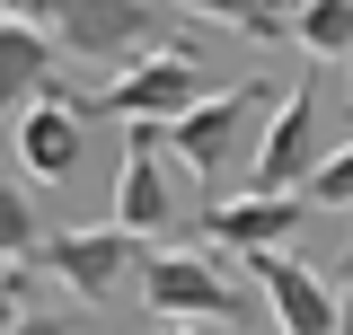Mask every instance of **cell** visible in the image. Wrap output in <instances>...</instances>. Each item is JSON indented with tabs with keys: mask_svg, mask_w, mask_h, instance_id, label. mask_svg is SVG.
Listing matches in <instances>:
<instances>
[{
	"mask_svg": "<svg viewBox=\"0 0 353 335\" xmlns=\"http://www.w3.org/2000/svg\"><path fill=\"white\" fill-rule=\"evenodd\" d=\"M283 97H274V80H239V88H212L203 106H185L168 124V150L212 194H248V168H256V141H265V115H274Z\"/></svg>",
	"mask_w": 353,
	"mask_h": 335,
	"instance_id": "1",
	"label": "cell"
},
{
	"mask_svg": "<svg viewBox=\"0 0 353 335\" xmlns=\"http://www.w3.org/2000/svg\"><path fill=\"white\" fill-rule=\"evenodd\" d=\"M44 36L71 62H141L168 44V27H159V0H53Z\"/></svg>",
	"mask_w": 353,
	"mask_h": 335,
	"instance_id": "2",
	"label": "cell"
},
{
	"mask_svg": "<svg viewBox=\"0 0 353 335\" xmlns=\"http://www.w3.org/2000/svg\"><path fill=\"white\" fill-rule=\"evenodd\" d=\"M212 97V80H203V62L194 53H141V62H124L115 80L88 97V115H124V124H176L185 106H203Z\"/></svg>",
	"mask_w": 353,
	"mask_h": 335,
	"instance_id": "3",
	"label": "cell"
},
{
	"mask_svg": "<svg viewBox=\"0 0 353 335\" xmlns=\"http://www.w3.org/2000/svg\"><path fill=\"white\" fill-rule=\"evenodd\" d=\"M141 292L159 318H239V283L221 274V247H159L141 256Z\"/></svg>",
	"mask_w": 353,
	"mask_h": 335,
	"instance_id": "4",
	"label": "cell"
},
{
	"mask_svg": "<svg viewBox=\"0 0 353 335\" xmlns=\"http://www.w3.org/2000/svg\"><path fill=\"white\" fill-rule=\"evenodd\" d=\"M327 159V141H318V97L292 88L274 115H265V141H256V168H248V185L256 194H301L309 176Z\"/></svg>",
	"mask_w": 353,
	"mask_h": 335,
	"instance_id": "5",
	"label": "cell"
},
{
	"mask_svg": "<svg viewBox=\"0 0 353 335\" xmlns=\"http://www.w3.org/2000/svg\"><path fill=\"white\" fill-rule=\"evenodd\" d=\"M132 247H141V238H132V230H115V221H106V230H44L36 265L53 274V283H62V292L106 300V292H115V283L132 274Z\"/></svg>",
	"mask_w": 353,
	"mask_h": 335,
	"instance_id": "6",
	"label": "cell"
},
{
	"mask_svg": "<svg viewBox=\"0 0 353 335\" xmlns=\"http://www.w3.org/2000/svg\"><path fill=\"white\" fill-rule=\"evenodd\" d=\"M159 150H168V124H124L115 230H132V238H159V230L176 221V185H168V168H159Z\"/></svg>",
	"mask_w": 353,
	"mask_h": 335,
	"instance_id": "7",
	"label": "cell"
},
{
	"mask_svg": "<svg viewBox=\"0 0 353 335\" xmlns=\"http://www.w3.org/2000/svg\"><path fill=\"white\" fill-rule=\"evenodd\" d=\"M88 97H36L27 115H18V168L36 176V185H62V176H80V159H88Z\"/></svg>",
	"mask_w": 353,
	"mask_h": 335,
	"instance_id": "8",
	"label": "cell"
},
{
	"mask_svg": "<svg viewBox=\"0 0 353 335\" xmlns=\"http://www.w3.org/2000/svg\"><path fill=\"white\" fill-rule=\"evenodd\" d=\"M301 212L309 194H221L212 212H203V247H230V256H265V247H292L301 238Z\"/></svg>",
	"mask_w": 353,
	"mask_h": 335,
	"instance_id": "9",
	"label": "cell"
},
{
	"mask_svg": "<svg viewBox=\"0 0 353 335\" xmlns=\"http://www.w3.org/2000/svg\"><path fill=\"white\" fill-rule=\"evenodd\" d=\"M265 283V309H274V335H336V283H318L292 247H265L248 256Z\"/></svg>",
	"mask_w": 353,
	"mask_h": 335,
	"instance_id": "10",
	"label": "cell"
},
{
	"mask_svg": "<svg viewBox=\"0 0 353 335\" xmlns=\"http://www.w3.org/2000/svg\"><path fill=\"white\" fill-rule=\"evenodd\" d=\"M53 80H62V44L36 18H0V115L18 124L36 97H53Z\"/></svg>",
	"mask_w": 353,
	"mask_h": 335,
	"instance_id": "11",
	"label": "cell"
},
{
	"mask_svg": "<svg viewBox=\"0 0 353 335\" xmlns=\"http://www.w3.org/2000/svg\"><path fill=\"white\" fill-rule=\"evenodd\" d=\"M185 18H212V27H239L256 44H292V0H176Z\"/></svg>",
	"mask_w": 353,
	"mask_h": 335,
	"instance_id": "12",
	"label": "cell"
},
{
	"mask_svg": "<svg viewBox=\"0 0 353 335\" xmlns=\"http://www.w3.org/2000/svg\"><path fill=\"white\" fill-rule=\"evenodd\" d=\"M292 44L318 62H353V0H292Z\"/></svg>",
	"mask_w": 353,
	"mask_h": 335,
	"instance_id": "13",
	"label": "cell"
},
{
	"mask_svg": "<svg viewBox=\"0 0 353 335\" xmlns=\"http://www.w3.org/2000/svg\"><path fill=\"white\" fill-rule=\"evenodd\" d=\"M36 247H44V221H36V203H27V185L0 176V265H9V256L27 265Z\"/></svg>",
	"mask_w": 353,
	"mask_h": 335,
	"instance_id": "14",
	"label": "cell"
},
{
	"mask_svg": "<svg viewBox=\"0 0 353 335\" xmlns=\"http://www.w3.org/2000/svg\"><path fill=\"white\" fill-rule=\"evenodd\" d=\"M301 194H309V203H336V212H353V141L318 159V176H309Z\"/></svg>",
	"mask_w": 353,
	"mask_h": 335,
	"instance_id": "15",
	"label": "cell"
},
{
	"mask_svg": "<svg viewBox=\"0 0 353 335\" xmlns=\"http://www.w3.org/2000/svg\"><path fill=\"white\" fill-rule=\"evenodd\" d=\"M18 318H27V274H9V265H0V335L18 327Z\"/></svg>",
	"mask_w": 353,
	"mask_h": 335,
	"instance_id": "16",
	"label": "cell"
},
{
	"mask_svg": "<svg viewBox=\"0 0 353 335\" xmlns=\"http://www.w3.org/2000/svg\"><path fill=\"white\" fill-rule=\"evenodd\" d=\"M9 335H71V318H44V309H27V318H18Z\"/></svg>",
	"mask_w": 353,
	"mask_h": 335,
	"instance_id": "17",
	"label": "cell"
},
{
	"mask_svg": "<svg viewBox=\"0 0 353 335\" xmlns=\"http://www.w3.org/2000/svg\"><path fill=\"white\" fill-rule=\"evenodd\" d=\"M336 335H353V265H345V283H336Z\"/></svg>",
	"mask_w": 353,
	"mask_h": 335,
	"instance_id": "18",
	"label": "cell"
},
{
	"mask_svg": "<svg viewBox=\"0 0 353 335\" xmlns=\"http://www.w3.org/2000/svg\"><path fill=\"white\" fill-rule=\"evenodd\" d=\"M44 9L53 0H0V18H36V27H44Z\"/></svg>",
	"mask_w": 353,
	"mask_h": 335,
	"instance_id": "19",
	"label": "cell"
},
{
	"mask_svg": "<svg viewBox=\"0 0 353 335\" xmlns=\"http://www.w3.org/2000/svg\"><path fill=\"white\" fill-rule=\"evenodd\" d=\"M159 335H194V327H159Z\"/></svg>",
	"mask_w": 353,
	"mask_h": 335,
	"instance_id": "20",
	"label": "cell"
}]
</instances>
